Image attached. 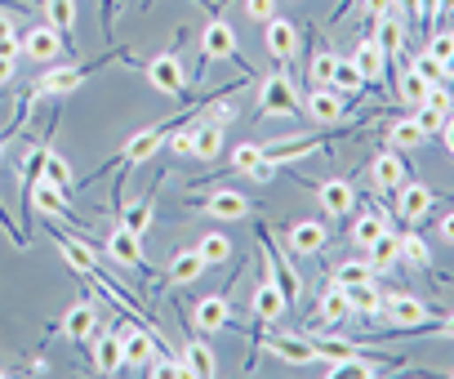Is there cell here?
I'll return each mask as SVG.
<instances>
[{
    "label": "cell",
    "instance_id": "obj_30",
    "mask_svg": "<svg viewBox=\"0 0 454 379\" xmlns=\"http://www.w3.org/2000/svg\"><path fill=\"white\" fill-rule=\"evenodd\" d=\"M374 45L387 54V59H401V45H405V28L392 19V14H383V19H374Z\"/></svg>",
    "mask_w": 454,
    "mask_h": 379
},
{
    "label": "cell",
    "instance_id": "obj_53",
    "mask_svg": "<svg viewBox=\"0 0 454 379\" xmlns=\"http://www.w3.org/2000/svg\"><path fill=\"white\" fill-rule=\"evenodd\" d=\"M436 233H441V241H450V246H454V210H450V215H441Z\"/></svg>",
    "mask_w": 454,
    "mask_h": 379
},
{
    "label": "cell",
    "instance_id": "obj_9",
    "mask_svg": "<svg viewBox=\"0 0 454 379\" xmlns=\"http://www.w3.org/2000/svg\"><path fill=\"white\" fill-rule=\"evenodd\" d=\"M383 308H387V321L401 326V330H419V326H427V304H423L419 295L396 290V295L383 299Z\"/></svg>",
    "mask_w": 454,
    "mask_h": 379
},
{
    "label": "cell",
    "instance_id": "obj_31",
    "mask_svg": "<svg viewBox=\"0 0 454 379\" xmlns=\"http://www.w3.org/2000/svg\"><path fill=\"white\" fill-rule=\"evenodd\" d=\"M423 130H419V121L414 116H401V121H392L387 125V147H396V152H414V147H423Z\"/></svg>",
    "mask_w": 454,
    "mask_h": 379
},
{
    "label": "cell",
    "instance_id": "obj_35",
    "mask_svg": "<svg viewBox=\"0 0 454 379\" xmlns=\"http://www.w3.org/2000/svg\"><path fill=\"white\" fill-rule=\"evenodd\" d=\"M196 255L205 259V268H218V264L232 259V241H227L223 233H205V237L196 241Z\"/></svg>",
    "mask_w": 454,
    "mask_h": 379
},
{
    "label": "cell",
    "instance_id": "obj_32",
    "mask_svg": "<svg viewBox=\"0 0 454 379\" xmlns=\"http://www.w3.org/2000/svg\"><path fill=\"white\" fill-rule=\"evenodd\" d=\"M365 250H370V264H374L379 272H383V268H392V264H401V237H396L392 228H383Z\"/></svg>",
    "mask_w": 454,
    "mask_h": 379
},
{
    "label": "cell",
    "instance_id": "obj_51",
    "mask_svg": "<svg viewBox=\"0 0 454 379\" xmlns=\"http://www.w3.org/2000/svg\"><path fill=\"white\" fill-rule=\"evenodd\" d=\"M98 14H103V36H112V23H116V0H98Z\"/></svg>",
    "mask_w": 454,
    "mask_h": 379
},
{
    "label": "cell",
    "instance_id": "obj_36",
    "mask_svg": "<svg viewBox=\"0 0 454 379\" xmlns=\"http://www.w3.org/2000/svg\"><path fill=\"white\" fill-rule=\"evenodd\" d=\"M41 178H45V183H54V187H63V193L72 197V178H76V174H72L67 156H59V152H50V147H45V170H41Z\"/></svg>",
    "mask_w": 454,
    "mask_h": 379
},
{
    "label": "cell",
    "instance_id": "obj_41",
    "mask_svg": "<svg viewBox=\"0 0 454 379\" xmlns=\"http://www.w3.org/2000/svg\"><path fill=\"white\" fill-rule=\"evenodd\" d=\"M427 90H432V81H423L414 67H405V72H401V99H405L410 107H419V103L427 99Z\"/></svg>",
    "mask_w": 454,
    "mask_h": 379
},
{
    "label": "cell",
    "instance_id": "obj_13",
    "mask_svg": "<svg viewBox=\"0 0 454 379\" xmlns=\"http://www.w3.org/2000/svg\"><path fill=\"white\" fill-rule=\"evenodd\" d=\"M200 210L209 219H246L250 215V197L237 193V187H214V193L200 201Z\"/></svg>",
    "mask_w": 454,
    "mask_h": 379
},
{
    "label": "cell",
    "instance_id": "obj_22",
    "mask_svg": "<svg viewBox=\"0 0 454 379\" xmlns=\"http://www.w3.org/2000/svg\"><path fill=\"white\" fill-rule=\"evenodd\" d=\"M94 370L98 375H116L125 370V343H121V330H107L94 339Z\"/></svg>",
    "mask_w": 454,
    "mask_h": 379
},
{
    "label": "cell",
    "instance_id": "obj_5",
    "mask_svg": "<svg viewBox=\"0 0 454 379\" xmlns=\"http://www.w3.org/2000/svg\"><path fill=\"white\" fill-rule=\"evenodd\" d=\"M263 348H268V357H277V361H286V366H312V361H317L312 335H290V330H272Z\"/></svg>",
    "mask_w": 454,
    "mask_h": 379
},
{
    "label": "cell",
    "instance_id": "obj_45",
    "mask_svg": "<svg viewBox=\"0 0 454 379\" xmlns=\"http://www.w3.org/2000/svg\"><path fill=\"white\" fill-rule=\"evenodd\" d=\"M383 228H387V219H383V215H361V219L352 224V241H356V246H370Z\"/></svg>",
    "mask_w": 454,
    "mask_h": 379
},
{
    "label": "cell",
    "instance_id": "obj_42",
    "mask_svg": "<svg viewBox=\"0 0 454 379\" xmlns=\"http://www.w3.org/2000/svg\"><path fill=\"white\" fill-rule=\"evenodd\" d=\"M259 161H263V147L259 143H241L232 156H227V170H232V174H250Z\"/></svg>",
    "mask_w": 454,
    "mask_h": 379
},
{
    "label": "cell",
    "instance_id": "obj_34",
    "mask_svg": "<svg viewBox=\"0 0 454 379\" xmlns=\"http://www.w3.org/2000/svg\"><path fill=\"white\" fill-rule=\"evenodd\" d=\"M343 295H348V308H352V312H361V317H374V312L383 308V295L374 290V281H361V286H343Z\"/></svg>",
    "mask_w": 454,
    "mask_h": 379
},
{
    "label": "cell",
    "instance_id": "obj_12",
    "mask_svg": "<svg viewBox=\"0 0 454 379\" xmlns=\"http://www.w3.org/2000/svg\"><path fill=\"white\" fill-rule=\"evenodd\" d=\"M227 321H232V304H227V295H223V290H218V295L196 299V308H192V326H196L200 335H214V330H223Z\"/></svg>",
    "mask_w": 454,
    "mask_h": 379
},
{
    "label": "cell",
    "instance_id": "obj_24",
    "mask_svg": "<svg viewBox=\"0 0 454 379\" xmlns=\"http://www.w3.org/2000/svg\"><path fill=\"white\" fill-rule=\"evenodd\" d=\"M27 206L36 210V215H50V219H67V193L63 187H54V183H36L32 187V197H27Z\"/></svg>",
    "mask_w": 454,
    "mask_h": 379
},
{
    "label": "cell",
    "instance_id": "obj_50",
    "mask_svg": "<svg viewBox=\"0 0 454 379\" xmlns=\"http://www.w3.org/2000/svg\"><path fill=\"white\" fill-rule=\"evenodd\" d=\"M246 14L254 23H268V19H277V0H246Z\"/></svg>",
    "mask_w": 454,
    "mask_h": 379
},
{
    "label": "cell",
    "instance_id": "obj_4",
    "mask_svg": "<svg viewBox=\"0 0 454 379\" xmlns=\"http://www.w3.org/2000/svg\"><path fill=\"white\" fill-rule=\"evenodd\" d=\"M147 85H152L156 94H165V99H183L187 81H183V63H178V54H174V50H165V54L147 59Z\"/></svg>",
    "mask_w": 454,
    "mask_h": 379
},
{
    "label": "cell",
    "instance_id": "obj_14",
    "mask_svg": "<svg viewBox=\"0 0 454 379\" xmlns=\"http://www.w3.org/2000/svg\"><path fill=\"white\" fill-rule=\"evenodd\" d=\"M23 54L36 59V63H59V54H67V45H63V36L45 23V28H27V32H23Z\"/></svg>",
    "mask_w": 454,
    "mask_h": 379
},
{
    "label": "cell",
    "instance_id": "obj_39",
    "mask_svg": "<svg viewBox=\"0 0 454 379\" xmlns=\"http://www.w3.org/2000/svg\"><path fill=\"white\" fill-rule=\"evenodd\" d=\"M152 210H156V206H152V197H143V201H134V206H125V210H121V224H125L129 233H138V237H143V233L152 228Z\"/></svg>",
    "mask_w": 454,
    "mask_h": 379
},
{
    "label": "cell",
    "instance_id": "obj_27",
    "mask_svg": "<svg viewBox=\"0 0 454 379\" xmlns=\"http://www.w3.org/2000/svg\"><path fill=\"white\" fill-rule=\"evenodd\" d=\"M352 63H356V72H361V81L370 85V81H383V67H387V54L374 45V36H365L356 50H352Z\"/></svg>",
    "mask_w": 454,
    "mask_h": 379
},
{
    "label": "cell",
    "instance_id": "obj_17",
    "mask_svg": "<svg viewBox=\"0 0 454 379\" xmlns=\"http://www.w3.org/2000/svg\"><path fill=\"white\" fill-rule=\"evenodd\" d=\"M343 94L339 90H330V85H321V90H312L308 94V103H303V116L308 121H317V125H334V121H343Z\"/></svg>",
    "mask_w": 454,
    "mask_h": 379
},
{
    "label": "cell",
    "instance_id": "obj_3",
    "mask_svg": "<svg viewBox=\"0 0 454 379\" xmlns=\"http://www.w3.org/2000/svg\"><path fill=\"white\" fill-rule=\"evenodd\" d=\"M259 112L263 116H303V99L294 94V85H290V76H268L263 85H259Z\"/></svg>",
    "mask_w": 454,
    "mask_h": 379
},
{
    "label": "cell",
    "instance_id": "obj_21",
    "mask_svg": "<svg viewBox=\"0 0 454 379\" xmlns=\"http://www.w3.org/2000/svg\"><path fill=\"white\" fill-rule=\"evenodd\" d=\"M200 272H209V268H205V259H200V255H196V246H192V250H178V255L169 259V268H165L160 286H192Z\"/></svg>",
    "mask_w": 454,
    "mask_h": 379
},
{
    "label": "cell",
    "instance_id": "obj_56",
    "mask_svg": "<svg viewBox=\"0 0 454 379\" xmlns=\"http://www.w3.org/2000/svg\"><path fill=\"white\" fill-rule=\"evenodd\" d=\"M14 76V59H0V85H5Z\"/></svg>",
    "mask_w": 454,
    "mask_h": 379
},
{
    "label": "cell",
    "instance_id": "obj_55",
    "mask_svg": "<svg viewBox=\"0 0 454 379\" xmlns=\"http://www.w3.org/2000/svg\"><path fill=\"white\" fill-rule=\"evenodd\" d=\"M401 14H423V0H392Z\"/></svg>",
    "mask_w": 454,
    "mask_h": 379
},
{
    "label": "cell",
    "instance_id": "obj_7",
    "mask_svg": "<svg viewBox=\"0 0 454 379\" xmlns=\"http://www.w3.org/2000/svg\"><path fill=\"white\" fill-rule=\"evenodd\" d=\"M107 255L121 264V268H134V272H143L147 268V255H143V237L138 233H129L125 224H116L112 233H107Z\"/></svg>",
    "mask_w": 454,
    "mask_h": 379
},
{
    "label": "cell",
    "instance_id": "obj_37",
    "mask_svg": "<svg viewBox=\"0 0 454 379\" xmlns=\"http://www.w3.org/2000/svg\"><path fill=\"white\" fill-rule=\"evenodd\" d=\"M361 281H374V264H365V259L334 264V286H361Z\"/></svg>",
    "mask_w": 454,
    "mask_h": 379
},
{
    "label": "cell",
    "instance_id": "obj_60",
    "mask_svg": "<svg viewBox=\"0 0 454 379\" xmlns=\"http://www.w3.org/2000/svg\"><path fill=\"white\" fill-rule=\"evenodd\" d=\"M450 375H454V370H450Z\"/></svg>",
    "mask_w": 454,
    "mask_h": 379
},
{
    "label": "cell",
    "instance_id": "obj_28",
    "mask_svg": "<svg viewBox=\"0 0 454 379\" xmlns=\"http://www.w3.org/2000/svg\"><path fill=\"white\" fill-rule=\"evenodd\" d=\"M183 366H187V375H196V379L218 375V361H214V352H209L205 339H187V343H183Z\"/></svg>",
    "mask_w": 454,
    "mask_h": 379
},
{
    "label": "cell",
    "instance_id": "obj_38",
    "mask_svg": "<svg viewBox=\"0 0 454 379\" xmlns=\"http://www.w3.org/2000/svg\"><path fill=\"white\" fill-rule=\"evenodd\" d=\"M330 85L343 94V99H352V94H361V72H356V63L352 59H339V67H334V76H330Z\"/></svg>",
    "mask_w": 454,
    "mask_h": 379
},
{
    "label": "cell",
    "instance_id": "obj_52",
    "mask_svg": "<svg viewBox=\"0 0 454 379\" xmlns=\"http://www.w3.org/2000/svg\"><path fill=\"white\" fill-rule=\"evenodd\" d=\"M174 152L178 156H192V130H174Z\"/></svg>",
    "mask_w": 454,
    "mask_h": 379
},
{
    "label": "cell",
    "instance_id": "obj_20",
    "mask_svg": "<svg viewBox=\"0 0 454 379\" xmlns=\"http://www.w3.org/2000/svg\"><path fill=\"white\" fill-rule=\"evenodd\" d=\"M286 237H290V250H294V255H317V250H325V241H330L325 224H317V219H299V224H290Z\"/></svg>",
    "mask_w": 454,
    "mask_h": 379
},
{
    "label": "cell",
    "instance_id": "obj_10",
    "mask_svg": "<svg viewBox=\"0 0 454 379\" xmlns=\"http://www.w3.org/2000/svg\"><path fill=\"white\" fill-rule=\"evenodd\" d=\"M263 45H268V54L277 63H290L299 54V28L290 19H268L263 23Z\"/></svg>",
    "mask_w": 454,
    "mask_h": 379
},
{
    "label": "cell",
    "instance_id": "obj_33",
    "mask_svg": "<svg viewBox=\"0 0 454 379\" xmlns=\"http://www.w3.org/2000/svg\"><path fill=\"white\" fill-rule=\"evenodd\" d=\"M317 317L325 321V326H339V321H348L352 317V308H348V295H343V286H330L321 299H317Z\"/></svg>",
    "mask_w": 454,
    "mask_h": 379
},
{
    "label": "cell",
    "instance_id": "obj_1",
    "mask_svg": "<svg viewBox=\"0 0 454 379\" xmlns=\"http://www.w3.org/2000/svg\"><path fill=\"white\" fill-rule=\"evenodd\" d=\"M196 112H200V107H192L187 116H196ZM178 121H183V116H174V121H156V125H147V130L129 134V143H125V147H121V156H116V161H121V170H134V165L152 161V156L160 152V143L178 130Z\"/></svg>",
    "mask_w": 454,
    "mask_h": 379
},
{
    "label": "cell",
    "instance_id": "obj_47",
    "mask_svg": "<svg viewBox=\"0 0 454 379\" xmlns=\"http://www.w3.org/2000/svg\"><path fill=\"white\" fill-rule=\"evenodd\" d=\"M427 54H432L436 63H445V72H450V59H454V32H432Z\"/></svg>",
    "mask_w": 454,
    "mask_h": 379
},
{
    "label": "cell",
    "instance_id": "obj_54",
    "mask_svg": "<svg viewBox=\"0 0 454 379\" xmlns=\"http://www.w3.org/2000/svg\"><path fill=\"white\" fill-rule=\"evenodd\" d=\"M441 143H445V152L454 156V112L445 116V125H441Z\"/></svg>",
    "mask_w": 454,
    "mask_h": 379
},
{
    "label": "cell",
    "instance_id": "obj_49",
    "mask_svg": "<svg viewBox=\"0 0 454 379\" xmlns=\"http://www.w3.org/2000/svg\"><path fill=\"white\" fill-rule=\"evenodd\" d=\"M423 103H427V107H436V112H445V116H450V112H454V94H450V90H445V81H441V85H432V90H427V99H423Z\"/></svg>",
    "mask_w": 454,
    "mask_h": 379
},
{
    "label": "cell",
    "instance_id": "obj_16",
    "mask_svg": "<svg viewBox=\"0 0 454 379\" xmlns=\"http://www.w3.org/2000/svg\"><path fill=\"white\" fill-rule=\"evenodd\" d=\"M317 197H321V210H325L330 219H348V215L356 210V193H352L348 178H325V183L317 187Z\"/></svg>",
    "mask_w": 454,
    "mask_h": 379
},
{
    "label": "cell",
    "instance_id": "obj_18",
    "mask_svg": "<svg viewBox=\"0 0 454 379\" xmlns=\"http://www.w3.org/2000/svg\"><path fill=\"white\" fill-rule=\"evenodd\" d=\"M370 183L379 187V193H396V187L405 183V165H401L396 147H383V152L370 161Z\"/></svg>",
    "mask_w": 454,
    "mask_h": 379
},
{
    "label": "cell",
    "instance_id": "obj_25",
    "mask_svg": "<svg viewBox=\"0 0 454 379\" xmlns=\"http://www.w3.org/2000/svg\"><path fill=\"white\" fill-rule=\"evenodd\" d=\"M192 130V156L196 161H214L218 152H223V125H214V121H196V125H187Z\"/></svg>",
    "mask_w": 454,
    "mask_h": 379
},
{
    "label": "cell",
    "instance_id": "obj_43",
    "mask_svg": "<svg viewBox=\"0 0 454 379\" xmlns=\"http://www.w3.org/2000/svg\"><path fill=\"white\" fill-rule=\"evenodd\" d=\"M334 67H339V54H334V50H317V54H312V63H308V76H312L317 85H330Z\"/></svg>",
    "mask_w": 454,
    "mask_h": 379
},
{
    "label": "cell",
    "instance_id": "obj_48",
    "mask_svg": "<svg viewBox=\"0 0 454 379\" xmlns=\"http://www.w3.org/2000/svg\"><path fill=\"white\" fill-rule=\"evenodd\" d=\"M414 121H419V130H423V134H441V125H445V112H436V107L419 103V107H414Z\"/></svg>",
    "mask_w": 454,
    "mask_h": 379
},
{
    "label": "cell",
    "instance_id": "obj_19",
    "mask_svg": "<svg viewBox=\"0 0 454 379\" xmlns=\"http://www.w3.org/2000/svg\"><path fill=\"white\" fill-rule=\"evenodd\" d=\"M427 210H432V187H423V183H401L396 187V215L405 224H419Z\"/></svg>",
    "mask_w": 454,
    "mask_h": 379
},
{
    "label": "cell",
    "instance_id": "obj_26",
    "mask_svg": "<svg viewBox=\"0 0 454 379\" xmlns=\"http://www.w3.org/2000/svg\"><path fill=\"white\" fill-rule=\"evenodd\" d=\"M94 326H98V308L94 304H72L67 308V317H63V335L72 339V343H85L90 335H94Z\"/></svg>",
    "mask_w": 454,
    "mask_h": 379
},
{
    "label": "cell",
    "instance_id": "obj_46",
    "mask_svg": "<svg viewBox=\"0 0 454 379\" xmlns=\"http://www.w3.org/2000/svg\"><path fill=\"white\" fill-rule=\"evenodd\" d=\"M23 54V36L14 32V23L0 14V59H19Z\"/></svg>",
    "mask_w": 454,
    "mask_h": 379
},
{
    "label": "cell",
    "instance_id": "obj_23",
    "mask_svg": "<svg viewBox=\"0 0 454 379\" xmlns=\"http://www.w3.org/2000/svg\"><path fill=\"white\" fill-rule=\"evenodd\" d=\"M121 343H125V366H147L152 357H156V348H152V330L147 326H121Z\"/></svg>",
    "mask_w": 454,
    "mask_h": 379
},
{
    "label": "cell",
    "instance_id": "obj_44",
    "mask_svg": "<svg viewBox=\"0 0 454 379\" xmlns=\"http://www.w3.org/2000/svg\"><path fill=\"white\" fill-rule=\"evenodd\" d=\"M410 67L423 76V81H432V85H441V81H450V72H445V63H436L427 50H419L414 59H410Z\"/></svg>",
    "mask_w": 454,
    "mask_h": 379
},
{
    "label": "cell",
    "instance_id": "obj_6",
    "mask_svg": "<svg viewBox=\"0 0 454 379\" xmlns=\"http://www.w3.org/2000/svg\"><path fill=\"white\" fill-rule=\"evenodd\" d=\"M85 76H90V67H76V63H72V67H50L45 76L32 81V90H36V99H59V103H63Z\"/></svg>",
    "mask_w": 454,
    "mask_h": 379
},
{
    "label": "cell",
    "instance_id": "obj_11",
    "mask_svg": "<svg viewBox=\"0 0 454 379\" xmlns=\"http://www.w3.org/2000/svg\"><path fill=\"white\" fill-rule=\"evenodd\" d=\"M259 246H263V264H268V277H272V281L281 286V295H286V299L294 304V299L303 295V281H299V272H294V268L286 264V255H281V250H277V246H272L268 237H259Z\"/></svg>",
    "mask_w": 454,
    "mask_h": 379
},
{
    "label": "cell",
    "instance_id": "obj_2",
    "mask_svg": "<svg viewBox=\"0 0 454 379\" xmlns=\"http://www.w3.org/2000/svg\"><path fill=\"white\" fill-rule=\"evenodd\" d=\"M241 54H237V32L227 28L223 19H209L205 23V32H200V67H196V76L205 81V67L209 63H237Z\"/></svg>",
    "mask_w": 454,
    "mask_h": 379
},
{
    "label": "cell",
    "instance_id": "obj_15",
    "mask_svg": "<svg viewBox=\"0 0 454 379\" xmlns=\"http://www.w3.org/2000/svg\"><path fill=\"white\" fill-rule=\"evenodd\" d=\"M286 308H290V299H286L281 286L263 272V281H259V290H254V321H259V326H277V321L286 317Z\"/></svg>",
    "mask_w": 454,
    "mask_h": 379
},
{
    "label": "cell",
    "instance_id": "obj_8",
    "mask_svg": "<svg viewBox=\"0 0 454 379\" xmlns=\"http://www.w3.org/2000/svg\"><path fill=\"white\" fill-rule=\"evenodd\" d=\"M54 250L63 255V264H72L76 272H85V277H98V255H94V246H85L81 237H72L67 228H54Z\"/></svg>",
    "mask_w": 454,
    "mask_h": 379
},
{
    "label": "cell",
    "instance_id": "obj_40",
    "mask_svg": "<svg viewBox=\"0 0 454 379\" xmlns=\"http://www.w3.org/2000/svg\"><path fill=\"white\" fill-rule=\"evenodd\" d=\"M401 264H410V268H432V250H427V241L423 237H401Z\"/></svg>",
    "mask_w": 454,
    "mask_h": 379
},
{
    "label": "cell",
    "instance_id": "obj_29",
    "mask_svg": "<svg viewBox=\"0 0 454 379\" xmlns=\"http://www.w3.org/2000/svg\"><path fill=\"white\" fill-rule=\"evenodd\" d=\"M45 19H50V28L63 36V45L72 50V32H76V0H45Z\"/></svg>",
    "mask_w": 454,
    "mask_h": 379
},
{
    "label": "cell",
    "instance_id": "obj_57",
    "mask_svg": "<svg viewBox=\"0 0 454 379\" xmlns=\"http://www.w3.org/2000/svg\"><path fill=\"white\" fill-rule=\"evenodd\" d=\"M436 330H441V335H445V339H454V312H450V317H445V321H441V326H436Z\"/></svg>",
    "mask_w": 454,
    "mask_h": 379
},
{
    "label": "cell",
    "instance_id": "obj_59",
    "mask_svg": "<svg viewBox=\"0 0 454 379\" xmlns=\"http://www.w3.org/2000/svg\"><path fill=\"white\" fill-rule=\"evenodd\" d=\"M0 375H5V370H0Z\"/></svg>",
    "mask_w": 454,
    "mask_h": 379
},
{
    "label": "cell",
    "instance_id": "obj_58",
    "mask_svg": "<svg viewBox=\"0 0 454 379\" xmlns=\"http://www.w3.org/2000/svg\"><path fill=\"white\" fill-rule=\"evenodd\" d=\"M441 14H454V0H441Z\"/></svg>",
    "mask_w": 454,
    "mask_h": 379
}]
</instances>
